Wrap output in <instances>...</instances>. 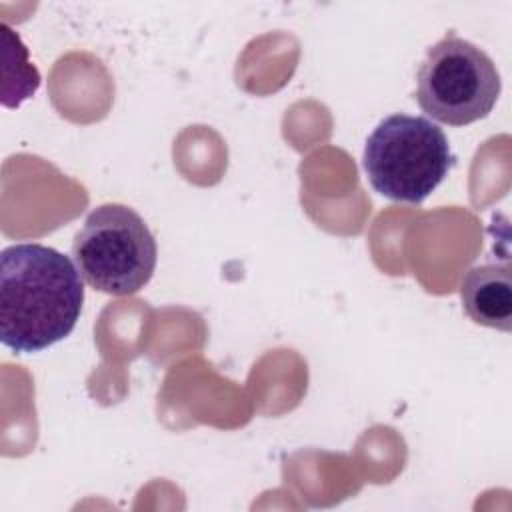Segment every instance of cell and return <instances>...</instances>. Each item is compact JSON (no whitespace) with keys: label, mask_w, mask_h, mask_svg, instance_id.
<instances>
[{"label":"cell","mask_w":512,"mask_h":512,"mask_svg":"<svg viewBox=\"0 0 512 512\" xmlns=\"http://www.w3.org/2000/svg\"><path fill=\"white\" fill-rule=\"evenodd\" d=\"M84 302L76 264L56 248L20 242L0 254V338L18 354L64 340Z\"/></svg>","instance_id":"cell-1"},{"label":"cell","mask_w":512,"mask_h":512,"mask_svg":"<svg viewBox=\"0 0 512 512\" xmlns=\"http://www.w3.org/2000/svg\"><path fill=\"white\" fill-rule=\"evenodd\" d=\"M454 160L438 124L402 112L378 122L362 154L370 186L380 196L404 204H422L448 176Z\"/></svg>","instance_id":"cell-2"},{"label":"cell","mask_w":512,"mask_h":512,"mask_svg":"<svg viewBox=\"0 0 512 512\" xmlns=\"http://www.w3.org/2000/svg\"><path fill=\"white\" fill-rule=\"evenodd\" d=\"M72 258L90 288L130 296L150 282L158 248L138 212L124 204H102L86 216L72 242Z\"/></svg>","instance_id":"cell-3"},{"label":"cell","mask_w":512,"mask_h":512,"mask_svg":"<svg viewBox=\"0 0 512 512\" xmlns=\"http://www.w3.org/2000/svg\"><path fill=\"white\" fill-rule=\"evenodd\" d=\"M416 80V100L422 112L450 126L486 118L502 90L492 58L454 34L428 48Z\"/></svg>","instance_id":"cell-4"},{"label":"cell","mask_w":512,"mask_h":512,"mask_svg":"<svg viewBox=\"0 0 512 512\" xmlns=\"http://www.w3.org/2000/svg\"><path fill=\"white\" fill-rule=\"evenodd\" d=\"M460 298L472 322L510 332L512 280L508 262L472 266L460 282Z\"/></svg>","instance_id":"cell-5"}]
</instances>
